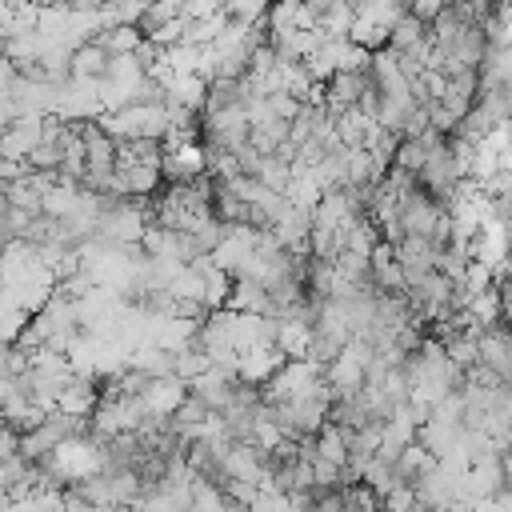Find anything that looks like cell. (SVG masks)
<instances>
[{"label":"cell","mask_w":512,"mask_h":512,"mask_svg":"<svg viewBox=\"0 0 512 512\" xmlns=\"http://www.w3.org/2000/svg\"><path fill=\"white\" fill-rule=\"evenodd\" d=\"M380 512H428V504L416 496L412 484H396V488L380 500Z\"/></svg>","instance_id":"10"},{"label":"cell","mask_w":512,"mask_h":512,"mask_svg":"<svg viewBox=\"0 0 512 512\" xmlns=\"http://www.w3.org/2000/svg\"><path fill=\"white\" fill-rule=\"evenodd\" d=\"M332 128H336V140L344 144V148H368L372 144V136H376V120H368L360 108H352V112H340V116H332Z\"/></svg>","instance_id":"4"},{"label":"cell","mask_w":512,"mask_h":512,"mask_svg":"<svg viewBox=\"0 0 512 512\" xmlns=\"http://www.w3.org/2000/svg\"><path fill=\"white\" fill-rule=\"evenodd\" d=\"M176 20H184V4H144L136 28H140L144 40H156V36H160L168 24H176Z\"/></svg>","instance_id":"6"},{"label":"cell","mask_w":512,"mask_h":512,"mask_svg":"<svg viewBox=\"0 0 512 512\" xmlns=\"http://www.w3.org/2000/svg\"><path fill=\"white\" fill-rule=\"evenodd\" d=\"M108 68H112V56L96 44V40H88V44H80V48H72V84H104L108 80Z\"/></svg>","instance_id":"3"},{"label":"cell","mask_w":512,"mask_h":512,"mask_svg":"<svg viewBox=\"0 0 512 512\" xmlns=\"http://www.w3.org/2000/svg\"><path fill=\"white\" fill-rule=\"evenodd\" d=\"M248 512H296V504H292V496H284V492L260 488V492H256V500L248 504Z\"/></svg>","instance_id":"11"},{"label":"cell","mask_w":512,"mask_h":512,"mask_svg":"<svg viewBox=\"0 0 512 512\" xmlns=\"http://www.w3.org/2000/svg\"><path fill=\"white\" fill-rule=\"evenodd\" d=\"M364 88H368V72H336L332 80H324V108L332 116L352 112L360 104Z\"/></svg>","instance_id":"2"},{"label":"cell","mask_w":512,"mask_h":512,"mask_svg":"<svg viewBox=\"0 0 512 512\" xmlns=\"http://www.w3.org/2000/svg\"><path fill=\"white\" fill-rule=\"evenodd\" d=\"M424 44H432L428 40V24H420L412 12L392 28V40H388L392 52H412V48H424Z\"/></svg>","instance_id":"7"},{"label":"cell","mask_w":512,"mask_h":512,"mask_svg":"<svg viewBox=\"0 0 512 512\" xmlns=\"http://www.w3.org/2000/svg\"><path fill=\"white\" fill-rule=\"evenodd\" d=\"M316 448H320V460L336 464L340 472H344V468H348V460H352V452H348V440H344V432H340L336 424H324V432L316 436Z\"/></svg>","instance_id":"8"},{"label":"cell","mask_w":512,"mask_h":512,"mask_svg":"<svg viewBox=\"0 0 512 512\" xmlns=\"http://www.w3.org/2000/svg\"><path fill=\"white\" fill-rule=\"evenodd\" d=\"M496 324L512 332V280H496Z\"/></svg>","instance_id":"12"},{"label":"cell","mask_w":512,"mask_h":512,"mask_svg":"<svg viewBox=\"0 0 512 512\" xmlns=\"http://www.w3.org/2000/svg\"><path fill=\"white\" fill-rule=\"evenodd\" d=\"M28 224H32V212L12 208V204H0V228H4V240H8V244H24Z\"/></svg>","instance_id":"9"},{"label":"cell","mask_w":512,"mask_h":512,"mask_svg":"<svg viewBox=\"0 0 512 512\" xmlns=\"http://www.w3.org/2000/svg\"><path fill=\"white\" fill-rule=\"evenodd\" d=\"M436 464H440V460H436V456H432V452H428V448L416 440V444H408V448L400 452V460H396V480L416 488V484H420V480H424V476H428Z\"/></svg>","instance_id":"5"},{"label":"cell","mask_w":512,"mask_h":512,"mask_svg":"<svg viewBox=\"0 0 512 512\" xmlns=\"http://www.w3.org/2000/svg\"><path fill=\"white\" fill-rule=\"evenodd\" d=\"M372 284L380 296H408V276L396 260V248L384 240L372 248Z\"/></svg>","instance_id":"1"}]
</instances>
